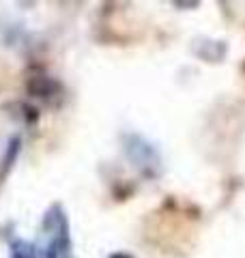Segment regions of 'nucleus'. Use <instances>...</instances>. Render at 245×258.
<instances>
[{
    "instance_id": "obj_2",
    "label": "nucleus",
    "mask_w": 245,
    "mask_h": 258,
    "mask_svg": "<svg viewBox=\"0 0 245 258\" xmlns=\"http://www.w3.org/2000/svg\"><path fill=\"white\" fill-rule=\"evenodd\" d=\"M127 153H129V157H132V161H134L138 168H140L144 174L155 176V174L159 172L161 161H159L157 151H155L151 144H146L142 138H138V136H132V138H129V142H127Z\"/></svg>"
},
{
    "instance_id": "obj_1",
    "label": "nucleus",
    "mask_w": 245,
    "mask_h": 258,
    "mask_svg": "<svg viewBox=\"0 0 245 258\" xmlns=\"http://www.w3.org/2000/svg\"><path fill=\"white\" fill-rule=\"evenodd\" d=\"M71 237H69V222L63 209L54 205L43 217L41 226V252L45 258H69Z\"/></svg>"
},
{
    "instance_id": "obj_4",
    "label": "nucleus",
    "mask_w": 245,
    "mask_h": 258,
    "mask_svg": "<svg viewBox=\"0 0 245 258\" xmlns=\"http://www.w3.org/2000/svg\"><path fill=\"white\" fill-rule=\"evenodd\" d=\"M110 258H132V256H129V254H112Z\"/></svg>"
},
{
    "instance_id": "obj_3",
    "label": "nucleus",
    "mask_w": 245,
    "mask_h": 258,
    "mask_svg": "<svg viewBox=\"0 0 245 258\" xmlns=\"http://www.w3.org/2000/svg\"><path fill=\"white\" fill-rule=\"evenodd\" d=\"M13 258H37V249H32L30 243L15 241L13 243Z\"/></svg>"
}]
</instances>
